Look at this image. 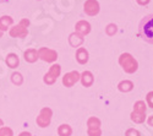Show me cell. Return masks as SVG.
I'll use <instances>...</instances> for the list:
<instances>
[{"label": "cell", "instance_id": "6da1fadb", "mask_svg": "<svg viewBox=\"0 0 153 136\" xmlns=\"http://www.w3.org/2000/svg\"><path fill=\"white\" fill-rule=\"evenodd\" d=\"M138 36L141 37L145 42L153 44V15H146L140 21Z\"/></svg>", "mask_w": 153, "mask_h": 136}, {"label": "cell", "instance_id": "7a4b0ae2", "mask_svg": "<svg viewBox=\"0 0 153 136\" xmlns=\"http://www.w3.org/2000/svg\"><path fill=\"white\" fill-rule=\"evenodd\" d=\"M119 64L124 69L126 74H134L138 69V63L137 60L130 54V53H123L119 56Z\"/></svg>", "mask_w": 153, "mask_h": 136}, {"label": "cell", "instance_id": "3957f363", "mask_svg": "<svg viewBox=\"0 0 153 136\" xmlns=\"http://www.w3.org/2000/svg\"><path fill=\"white\" fill-rule=\"evenodd\" d=\"M28 26H30V20L28 19H22L19 25L12 26L9 31V34L14 38H25L28 34Z\"/></svg>", "mask_w": 153, "mask_h": 136}, {"label": "cell", "instance_id": "277c9868", "mask_svg": "<svg viewBox=\"0 0 153 136\" xmlns=\"http://www.w3.org/2000/svg\"><path fill=\"white\" fill-rule=\"evenodd\" d=\"M52 117H53V110L48 108V107H44L41 112H39V115L37 117L36 119V123L37 125L39 128H47L49 126L50 121H52Z\"/></svg>", "mask_w": 153, "mask_h": 136}, {"label": "cell", "instance_id": "5b68a950", "mask_svg": "<svg viewBox=\"0 0 153 136\" xmlns=\"http://www.w3.org/2000/svg\"><path fill=\"white\" fill-rule=\"evenodd\" d=\"M60 72H61V66L60 65H58V64L52 65L49 68V71L44 75V79H43L44 82L47 85H53L56 81V79L60 76Z\"/></svg>", "mask_w": 153, "mask_h": 136}, {"label": "cell", "instance_id": "8992f818", "mask_svg": "<svg viewBox=\"0 0 153 136\" xmlns=\"http://www.w3.org/2000/svg\"><path fill=\"white\" fill-rule=\"evenodd\" d=\"M37 52H38V59H42L43 61H47V63H53V61L58 59V53L50 48L42 47Z\"/></svg>", "mask_w": 153, "mask_h": 136}, {"label": "cell", "instance_id": "52a82bcc", "mask_svg": "<svg viewBox=\"0 0 153 136\" xmlns=\"http://www.w3.org/2000/svg\"><path fill=\"white\" fill-rule=\"evenodd\" d=\"M99 10H100V6L97 0H86V3L83 5V11L86 15L96 16L99 14Z\"/></svg>", "mask_w": 153, "mask_h": 136}, {"label": "cell", "instance_id": "ba28073f", "mask_svg": "<svg viewBox=\"0 0 153 136\" xmlns=\"http://www.w3.org/2000/svg\"><path fill=\"white\" fill-rule=\"evenodd\" d=\"M79 80H80V74L77 71H70L65 74V76L62 77V85L65 87H72Z\"/></svg>", "mask_w": 153, "mask_h": 136}, {"label": "cell", "instance_id": "9c48e42d", "mask_svg": "<svg viewBox=\"0 0 153 136\" xmlns=\"http://www.w3.org/2000/svg\"><path fill=\"white\" fill-rule=\"evenodd\" d=\"M75 28H76L75 32H77L79 34L85 37L86 34H88L91 32V25H90V22H87L86 20H81V21H79L77 23H76Z\"/></svg>", "mask_w": 153, "mask_h": 136}, {"label": "cell", "instance_id": "30bf717a", "mask_svg": "<svg viewBox=\"0 0 153 136\" xmlns=\"http://www.w3.org/2000/svg\"><path fill=\"white\" fill-rule=\"evenodd\" d=\"M80 81L83 87H91L94 82V76L91 71H83L80 75Z\"/></svg>", "mask_w": 153, "mask_h": 136}, {"label": "cell", "instance_id": "8fae6325", "mask_svg": "<svg viewBox=\"0 0 153 136\" xmlns=\"http://www.w3.org/2000/svg\"><path fill=\"white\" fill-rule=\"evenodd\" d=\"M85 42V38H83V36L79 34L77 32H74L69 36V43L71 47L74 48H79L80 45H82Z\"/></svg>", "mask_w": 153, "mask_h": 136}, {"label": "cell", "instance_id": "7c38bea8", "mask_svg": "<svg viewBox=\"0 0 153 136\" xmlns=\"http://www.w3.org/2000/svg\"><path fill=\"white\" fill-rule=\"evenodd\" d=\"M88 59H90V55H88V52L86 48H79L76 51V60L77 63L81 65H85L88 63Z\"/></svg>", "mask_w": 153, "mask_h": 136}, {"label": "cell", "instance_id": "4fadbf2b", "mask_svg": "<svg viewBox=\"0 0 153 136\" xmlns=\"http://www.w3.org/2000/svg\"><path fill=\"white\" fill-rule=\"evenodd\" d=\"M23 56H25V60H26L27 63H36L38 60V52L34 48H28L27 51L23 53Z\"/></svg>", "mask_w": 153, "mask_h": 136}, {"label": "cell", "instance_id": "5bb4252c", "mask_svg": "<svg viewBox=\"0 0 153 136\" xmlns=\"http://www.w3.org/2000/svg\"><path fill=\"white\" fill-rule=\"evenodd\" d=\"M14 23V19L11 16H7V15H4L0 17V31H7V28H10Z\"/></svg>", "mask_w": 153, "mask_h": 136}, {"label": "cell", "instance_id": "9a60e30c", "mask_svg": "<svg viewBox=\"0 0 153 136\" xmlns=\"http://www.w3.org/2000/svg\"><path fill=\"white\" fill-rule=\"evenodd\" d=\"M5 63H6V65H7L9 68L15 69V68H17L19 64H20V59H19V56H17L16 54L10 53V54H7V56H6V59H5Z\"/></svg>", "mask_w": 153, "mask_h": 136}, {"label": "cell", "instance_id": "2e32d148", "mask_svg": "<svg viewBox=\"0 0 153 136\" xmlns=\"http://www.w3.org/2000/svg\"><path fill=\"white\" fill-rule=\"evenodd\" d=\"M132 88H134V83L130 80H124V81L119 82V85H118V90L120 92H124V93L132 91Z\"/></svg>", "mask_w": 153, "mask_h": 136}, {"label": "cell", "instance_id": "e0dca14e", "mask_svg": "<svg viewBox=\"0 0 153 136\" xmlns=\"http://www.w3.org/2000/svg\"><path fill=\"white\" fill-rule=\"evenodd\" d=\"M146 109H147V106H146V103L143 101H137L134 104V110L132 112L138 113V114H146Z\"/></svg>", "mask_w": 153, "mask_h": 136}, {"label": "cell", "instance_id": "ac0fdd59", "mask_svg": "<svg viewBox=\"0 0 153 136\" xmlns=\"http://www.w3.org/2000/svg\"><path fill=\"white\" fill-rule=\"evenodd\" d=\"M58 134H59V136H71L72 129L69 124H61L58 128Z\"/></svg>", "mask_w": 153, "mask_h": 136}, {"label": "cell", "instance_id": "d6986e66", "mask_svg": "<svg viewBox=\"0 0 153 136\" xmlns=\"http://www.w3.org/2000/svg\"><path fill=\"white\" fill-rule=\"evenodd\" d=\"M87 129H100V120L96 117H91L87 120Z\"/></svg>", "mask_w": 153, "mask_h": 136}, {"label": "cell", "instance_id": "ffe728a7", "mask_svg": "<svg viewBox=\"0 0 153 136\" xmlns=\"http://www.w3.org/2000/svg\"><path fill=\"white\" fill-rule=\"evenodd\" d=\"M130 117H131V120L135 121L136 124H142V123L146 120V114H138V113L132 112Z\"/></svg>", "mask_w": 153, "mask_h": 136}, {"label": "cell", "instance_id": "44dd1931", "mask_svg": "<svg viewBox=\"0 0 153 136\" xmlns=\"http://www.w3.org/2000/svg\"><path fill=\"white\" fill-rule=\"evenodd\" d=\"M11 81H12V83H14V85L20 86L23 82V77H22V75H21L20 72H14L11 75Z\"/></svg>", "mask_w": 153, "mask_h": 136}, {"label": "cell", "instance_id": "7402d4cb", "mask_svg": "<svg viewBox=\"0 0 153 136\" xmlns=\"http://www.w3.org/2000/svg\"><path fill=\"white\" fill-rule=\"evenodd\" d=\"M117 32H118V26H117L115 23H109L108 26L105 27V33H107L108 36H110V37L115 36Z\"/></svg>", "mask_w": 153, "mask_h": 136}, {"label": "cell", "instance_id": "603a6c76", "mask_svg": "<svg viewBox=\"0 0 153 136\" xmlns=\"http://www.w3.org/2000/svg\"><path fill=\"white\" fill-rule=\"evenodd\" d=\"M12 135H14V132H12V130L10 128L3 126L0 129V136H12Z\"/></svg>", "mask_w": 153, "mask_h": 136}, {"label": "cell", "instance_id": "cb8c5ba5", "mask_svg": "<svg viewBox=\"0 0 153 136\" xmlns=\"http://www.w3.org/2000/svg\"><path fill=\"white\" fill-rule=\"evenodd\" d=\"M125 136H141V134H140V131H137L136 129L130 128V129H127V130H126Z\"/></svg>", "mask_w": 153, "mask_h": 136}, {"label": "cell", "instance_id": "d4e9b609", "mask_svg": "<svg viewBox=\"0 0 153 136\" xmlns=\"http://www.w3.org/2000/svg\"><path fill=\"white\" fill-rule=\"evenodd\" d=\"M87 134L88 136H100L102 130L100 129H87Z\"/></svg>", "mask_w": 153, "mask_h": 136}, {"label": "cell", "instance_id": "484cf974", "mask_svg": "<svg viewBox=\"0 0 153 136\" xmlns=\"http://www.w3.org/2000/svg\"><path fill=\"white\" fill-rule=\"evenodd\" d=\"M146 101H147V104L149 108H153V91L148 92L147 96H146Z\"/></svg>", "mask_w": 153, "mask_h": 136}, {"label": "cell", "instance_id": "4316f807", "mask_svg": "<svg viewBox=\"0 0 153 136\" xmlns=\"http://www.w3.org/2000/svg\"><path fill=\"white\" fill-rule=\"evenodd\" d=\"M136 1H137V4H138V5L146 6V5H148V4H149L151 0H136Z\"/></svg>", "mask_w": 153, "mask_h": 136}, {"label": "cell", "instance_id": "83f0119b", "mask_svg": "<svg viewBox=\"0 0 153 136\" xmlns=\"http://www.w3.org/2000/svg\"><path fill=\"white\" fill-rule=\"evenodd\" d=\"M147 123H148V125H149V126H153V115H149V117H148Z\"/></svg>", "mask_w": 153, "mask_h": 136}, {"label": "cell", "instance_id": "f1b7e54d", "mask_svg": "<svg viewBox=\"0 0 153 136\" xmlns=\"http://www.w3.org/2000/svg\"><path fill=\"white\" fill-rule=\"evenodd\" d=\"M19 136H32V134L31 132H27V131H22Z\"/></svg>", "mask_w": 153, "mask_h": 136}, {"label": "cell", "instance_id": "f546056e", "mask_svg": "<svg viewBox=\"0 0 153 136\" xmlns=\"http://www.w3.org/2000/svg\"><path fill=\"white\" fill-rule=\"evenodd\" d=\"M3 124H4V123H3V120H1V119H0V129H1V128H3Z\"/></svg>", "mask_w": 153, "mask_h": 136}, {"label": "cell", "instance_id": "4dcf8cb0", "mask_svg": "<svg viewBox=\"0 0 153 136\" xmlns=\"http://www.w3.org/2000/svg\"><path fill=\"white\" fill-rule=\"evenodd\" d=\"M3 34H4V32H3V31H0V38L3 37Z\"/></svg>", "mask_w": 153, "mask_h": 136}, {"label": "cell", "instance_id": "1f68e13d", "mask_svg": "<svg viewBox=\"0 0 153 136\" xmlns=\"http://www.w3.org/2000/svg\"><path fill=\"white\" fill-rule=\"evenodd\" d=\"M6 1H9V0H0V3H6Z\"/></svg>", "mask_w": 153, "mask_h": 136}]
</instances>
